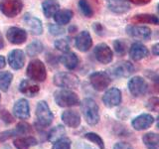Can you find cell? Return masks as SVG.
<instances>
[{"label":"cell","instance_id":"cell-1","mask_svg":"<svg viewBox=\"0 0 159 149\" xmlns=\"http://www.w3.org/2000/svg\"><path fill=\"white\" fill-rule=\"evenodd\" d=\"M83 115L89 125H97L99 121V108L93 98H84L81 103Z\"/></svg>","mask_w":159,"mask_h":149},{"label":"cell","instance_id":"cell-2","mask_svg":"<svg viewBox=\"0 0 159 149\" xmlns=\"http://www.w3.org/2000/svg\"><path fill=\"white\" fill-rule=\"evenodd\" d=\"M54 99L59 106L61 107H71L80 104V98L77 93L70 89H58L54 93Z\"/></svg>","mask_w":159,"mask_h":149},{"label":"cell","instance_id":"cell-3","mask_svg":"<svg viewBox=\"0 0 159 149\" xmlns=\"http://www.w3.org/2000/svg\"><path fill=\"white\" fill-rule=\"evenodd\" d=\"M26 74L29 79L34 82H44L47 79V71L45 64L39 59L32 60L29 63Z\"/></svg>","mask_w":159,"mask_h":149},{"label":"cell","instance_id":"cell-4","mask_svg":"<svg viewBox=\"0 0 159 149\" xmlns=\"http://www.w3.org/2000/svg\"><path fill=\"white\" fill-rule=\"evenodd\" d=\"M36 119L37 124L41 127H48L52 124L54 114L46 102L41 101L38 102L36 107Z\"/></svg>","mask_w":159,"mask_h":149},{"label":"cell","instance_id":"cell-5","mask_svg":"<svg viewBox=\"0 0 159 149\" xmlns=\"http://www.w3.org/2000/svg\"><path fill=\"white\" fill-rule=\"evenodd\" d=\"M53 82L57 87L67 89L77 88L80 84V79L76 74L67 72H61L56 74L54 76Z\"/></svg>","mask_w":159,"mask_h":149},{"label":"cell","instance_id":"cell-6","mask_svg":"<svg viewBox=\"0 0 159 149\" xmlns=\"http://www.w3.org/2000/svg\"><path fill=\"white\" fill-rule=\"evenodd\" d=\"M89 83L92 87L98 92H102L107 89L111 83V79L109 74L106 72L99 71L91 74L89 76Z\"/></svg>","mask_w":159,"mask_h":149},{"label":"cell","instance_id":"cell-7","mask_svg":"<svg viewBox=\"0 0 159 149\" xmlns=\"http://www.w3.org/2000/svg\"><path fill=\"white\" fill-rule=\"evenodd\" d=\"M127 88L134 97H140L144 96L148 91L147 82L140 76H135L129 79Z\"/></svg>","mask_w":159,"mask_h":149},{"label":"cell","instance_id":"cell-8","mask_svg":"<svg viewBox=\"0 0 159 149\" xmlns=\"http://www.w3.org/2000/svg\"><path fill=\"white\" fill-rule=\"evenodd\" d=\"M23 9L22 0H3L0 2V11L8 18L16 17Z\"/></svg>","mask_w":159,"mask_h":149},{"label":"cell","instance_id":"cell-9","mask_svg":"<svg viewBox=\"0 0 159 149\" xmlns=\"http://www.w3.org/2000/svg\"><path fill=\"white\" fill-rule=\"evenodd\" d=\"M93 55L96 57L97 61L103 65H107L109 63H111L113 59V53L111 51V49L106 43H101L97 45L93 50Z\"/></svg>","mask_w":159,"mask_h":149},{"label":"cell","instance_id":"cell-10","mask_svg":"<svg viewBox=\"0 0 159 149\" xmlns=\"http://www.w3.org/2000/svg\"><path fill=\"white\" fill-rule=\"evenodd\" d=\"M134 72L133 65L128 61L118 62L111 68V74L116 78H127Z\"/></svg>","mask_w":159,"mask_h":149},{"label":"cell","instance_id":"cell-11","mask_svg":"<svg viewBox=\"0 0 159 149\" xmlns=\"http://www.w3.org/2000/svg\"><path fill=\"white\" fill-rule=\"evenodd\" d=\"M121 92L116 88H111L104 93L102 97V102L107 107L112 108L119 106L121 102Z\"/></svg>","mask_w":159,"mask_h":149},{"label":"cell","instance_id":"cell-12","mask_svg":"<svg viewBox=\"0 0 159 149\" xmlns=\"http://www.w3.org/2000/svg\"><path fill=\"white\" fill-rule=\"evenodd\" d=\"M28 34L26 30L19 27H10L6 32V38L13 45H21L26 42Z\"/></svg>","mask_w":159,"mask_h":149},{"label":"cell","instance_id":"cell-13","mask_svg":"<svg viewBox=\"0 0 159 149\" xmlns=\"http://www.w3.org/2000/svg\"><path fill=\"white\" fill-rule=\"evenodd\" d=\"M154 122V117L149 113H141L131 120V126L137 131L146 130Z\"/></svg>","mask_w":159,"mask_h":149},{"label":"cell","instance_id":"cell-14","mask_svg":"<svg viewBox=\"0 0 159 149\" xmlns=\"http://www.w3.org/2000/svg\"><path fill=\"white\" fill-rule=\"evenodd\" d=\"M75 45L79 51L83 53L88 52L93 46V38L91 34L88 31H82L80 32L76 39H75Z\"/></svg>","mask_w":159,"mask_h":149},{"label":"cell","instance_id":"cell-15","mask_svg":"<svg viewBox=\"0 0 159 149\" xmlns=\"http://www.w3.org/2000/svg\"><path fill=\"white\" fill-rule=\"evenodd\" d=\"M126 33L132 38L147 40L151 37V29L146 26H136V25H129L126 27Z\"/></svg>","mask_w":159,"mask_h":149},{"label":"cell","instance_id":"cell-16","mask_svg":"<svg viewBox=\"0 0 159 149\" xmlns=\"http://www.w3.org/2000/svg\"><path fill=\"white\" fill-rule=\"evenodd\" d=\"M25 54L22 50L15 49L8 54V64L13 70H20L25 65Z\"/></svg>","mask_w":159,"mask_h":149},{"label":"cell","instance_id":"cell-17","mask_svg":"<svg viewBox=\"0 0 159 149\" xmlns=\"http://www.w3.org/2000/svg\"><path fill=\"white\" fill-rule=\"evenodd\" d=\"M30 131H31V128H30L29 124L21 122L16 126V128L11 129V130H6V131L0 132V142L6 141L10 138H13L14 136L21 135V134H26Z\"/></svg>","mask_w":159,"mask_h":149},{"label":"cell","instance_id":"cell-18","mask_svg":"<svg viewBox=\"0 0 159 149\" xmlns=\"http://www.w3.org/2000/svg\"><path fill=\"white\" fill-rule=\"evenodd\" d=\"M13 114L17 118L22 119V120H25V119H28L30 117V106L29 102L26 99L21 98L15 102L13 106Z\"/></svg>","mask_w":159,"mask_h":149},{"label":"cell","instance_id":"cell-19","mask_svg":"<svg viewBox=\"0 0 159 149\" xmlns=\"http://www.w3.org/2000/svg\"><path fill=\"white\" fill-rule=\"evenodd\" d=\"M148 55H149V50L146 48V46H144L143 44L139 42L133 43L130 49H129V56L135 62L146 58Z\"/></svg>","mask_w":159,"mask_h":149},{"label":"cell","instance_id":"cell-20","mask_svg":"<svg viewBox=\"0 0 159 149\" xmlns=\"http://www.w3.org/2000/svg\"><path fill=\"white\" fill-rule=\"evenodd\" d=\"M19 91L25 96L33 97L40 92V87L32 79H23L19 84Z\"/></svg>","mask_w":159,"mask_h":149},{"label":"cell","instance_id":"cell-21","mask_svg":"<svg viewBox=\"0 0 159 149\" xmlns=\"http://www.w3.org/2000/svg\"><path fill=\"white\" fill-rule=\"evenodd\" d=\"M62 120L67 126L71 128H77L81 124V116H80L79 112H77L76 111L69 109V111L63 112Z\"/></svg>","mask_w":159,"mask_h":149},{"label":"cell","instance_id":"cell-22","mask_svg":"<svg viewBox=\"0 0 159 149\" xmlns=\"http://www.w3.org/2000/svg\"><path fill=\"white\" fill-rule=\"evenodd\" d=\"M107 6L116 14H124L130 10V4L127 0H107Z\"/></svg>","mask_w":159,"mask_h":149},{"label":"cell","instance_id":"cell-23","mask_svg":"<svg viewBox=\"0 0 159 149\" xmlns=\"http://www.w3.org/2000/svg\"><path fill=\"white\" fill-rule=\"evenodd\" d=\"M25 21V24H26V26L28 27L29 31L31 32L33 35H42L43 33V25H42V22L41 20L39 18H36V17H32V16H28L26 15V17L24 19Z\"/></svg>","mask_w":159,"mask_h":149},{"label":"cell","instance_id":"cell-24","mask_svg":"<svg viewBox=\"0 0 159 149\" xmlns=\"http://www.w3.org/2000/svg\"><path fill=\"white\" fill-rule=\"evenodd\" d=\"M60 62H61L68 70H75L79 65V57L74 52H67L64 53L63 56L60 57Z\"/></svg>","mask_w":159,"mask_h":149},{"label":"cell","instance_id":"cell-25","mask_svg":"<svg viewBox=\"0 0 159 149\" xmlns=\"http://www.w3.org/2000/svg\"><path fill=\"white\" fill-rule=\"evenodd\" d=\"M42 9L45 16L51 18L60 10V3L58 0H44L42 2Z\"/></svg>","mask_w":159,"mask_h":149},{"label":"cell","instance_id":"cell-26","mask_svg":"<svg viewBox=\"0 0 159 149\" xmlns=\"http://www.w3.org/2000/svg\"><path fill=\"white\" fill-rule=\"evenodd\" d=\"M130 21L133 24H159V18L153 14H137L134 15Z\"/></svg>","mask_w":159,"mask_h":149},{"label":"cell","instance_id":"cell-27","mask_svg":"<svg viewBox=\"0 0 159 149\" xmlns=\"http://www.w3.org/2000/svg\"><path fill=\"white\" fill-rule=\"evenodd\" d=\"M142 142L146 149H159V134L155 132H147L143 134Z\"/></svg>","mask_w":159,"mask_h":149},{"label":"cell","instance_id":"cell-28","mask_svg":"<svg viewBox=\"0 0 159 149\" xmlns=\"http://www.w3.org/2000/svg\"><path fill=\"white\" fill-rule=\"evenodd\" d=\"M73 16H74V13L72 10L63 9V10H59V11L54 15V20L57 24L63 26V25L70 23Z\"/></svg>","mask_w":159,"mask_h":149},{"label":"cell","instance_id":"cell-29","mask_svg":"<svg viewBox=\"0 0 159 149\" xmlns=\"http://www.w3.org/2000/svg\"><path fill=\"white\" fill-rule=\"evenodd\" d=\"M13 143L17 149H29L31 146L37 145L38 141L36 138H34L32 136H28V137L16 138L13 141Z\"/></svg>","mask_w":159,"mask_h":149},{"label":"cell","instance_id":"cell-30","mask_svg":"<svg viewBox=\"0 0 159 149\" xmlns=\"http://www.w3.org/2000/svg\"><path fill=\"white\" fill-rule=\"evenodd\" d=\"M43 51H44V45L39 40H35L32 43H30L26 48V52L29 57L37 56V55L41 54Z\"/></svg>","mask_w":159,"mask_h":149},{"label":"cell","instance_id":"cell-31","mask_svg":"<svg viewBox=\"0 0 159 149\" xmlns=\"http://www.w3.org/2000/svg\"><path fill=\"white\" fill-rule=\"evenodd\" d=\"M13 81V74L10 72H0V89L6 93Z\"/></svg>","mask_w":159,"mask_h":149},{"label":"cell","instance_id":"cell-32","mask_svg":"<svg viewBox=\"0 0 159 149\" xmlns=\"http://www.w3.org/2000/svg\"><path fill=\"white\" fill-rule=\"evenodd\" d=\"M66 134V130L63 125H58L56 127H54L51 131H50L49 135H48V140L51 142H55L64 137V135Z\"/></svg>","mask_w":159,"mask_h":149},{"label":"cell","instance_id":"cell-33","mask_svg":"<svg viewBox=\"0 0 159 149\" xmlns=\"http://www.w3.org/2000/svg\"><path fill=\"white\" fill-rule=\"evenodd\" d=\"M79 8L81 10V12L83 13L84 16H86L88 18H91L93 16V9L92 7L91 3L88 0H80L79 1Z\"/></svg>","mask_w":159,"mask_h":149},{"label":"cell","instance_id":"cell-34","mask_svg":"<svg viewBox=\"0 0 159 149\" xmlns=\"http://www.w3.org/2000/svg\"><path fill=\"white\" fill-rule=\"evenodd\" d=\"M84 137L88 139L89 141H91L96 144V145H98L99 149H104V142L102 140V138L99 136L98 134L94 133V132H88L84 134Z\"/></svg>","mask_w":159,"mask_h":149},{"label":"cell","instance_id":"cell-35","mask_svg":"<svg viewBox=\"0 0 159 149\" xmlns=\"http://www.w3.org/2000/svg\"><path fill=\"white\" fill-rule=\"evenodd\" d=\"M113 48H114V51L117 55L119 56H124L126 53V43L123 41V40H116L113 42Z\"/></svg>","mask_w":159,"mask_h":149},{"label":"cell","instance_id":"cell-36","mask_svg":"<svg viewBox=\"0 0 159 149\" xmlns=\"http://www.w3.org/2000/svg\"><path fill=\"white\" fill-rule=\"evenodd\" d=\"M52 149H71V140L67 137H62L54 142Z\"/></svg>","mask_w":159,"mask_h":149},{"label":"cell","instance_id":"cell-37","mask_svg":"<svg viewBox=\"0 0 159 149\" xmlns=\"http://www.w3.org/2000/svg\"><path fill=\"white\" fill-rule=\"evenodd\" d=\"M55 48L63 53H67L70 51V42L67 39H58L54 43Z\"/></svg>","mask_w":159,"mask_h":149},{"label":"cell","instance_id":"cell-38","mask_svg":"<svg viewBox=\"0 0 159 149\" xmlns=\"http://www.w3.org/2000/svg\"><path fill=\"white\" fill-rule=\"evenodd\" d=\"M48 30L50 34L54 35V36H60V35H63L65 33V29L59 24H49Z\"/></svg>","mask_w":159,"mask_h":149},{"label":"cell","instance_id":"cell-39","mask_svg":"<svg viewBox=\"0 0 159 149\" xmlns=\"http://www.w3.org/2000/svg\"><path fill=\"white\" fill-rule=\"evenodd\" d=\"M146 106L149 111H159V97H153L151 98L148 99V102L146 103Z\"/></svg>","mask_w":159,"mask_h":149},{"label":"cell","instance_id":"cell-40","mask_svg":"<svg viewBox=\"0 0 159 149\" xmlns=\"http://www.w3.org/2000/svg\"><path fill=\"white\" fill-rule=\"evenodd\" d=\"M0 118L6 123H12L14 121L11 113H9L6 109H2V111H0Z\"/></svg>","mask_w":159,"mask_h":149},{"label":"cell","instance_id":"cell-41","mask_svg":"<svg viewBox=\"0 0 159 149\" xmlns=\"http://www.w3.org/2000/svg\"><path fill=\"white\" fill-rule=\"evenodd\" d=\"M113 149H133L130 144L126 142H117L114 144Z\"/></svg>","mask_w":159,"mask_h":149},{"label":"cell","instance_id":"cell-42","mask_svg":"<svg viewBox=\"0 0 159 149\" xmlns=\"http://www.w3.org/2000/svg\"><path fill=\"white\" fill-rule=\"evenodd\" d=\"M93 29L94 30V32H96L98 35H101V36L103 35V27L102 26L101 23H94L93 25Z\"/></svg>","mask_w":159,"mask_h":149},{"label":"cell","instance_id":"cell-43","mask_svg":"<svg viewBox=\"0 0 159 149\" xmlns=\"http://www.w3.org/2000/svg\"><path fill=\"white\" fill-rule=\"evenodd\" d=\"M129 1L136 5H145L150 2V0H129Z\"/></svg>","mask_w":159,"mask_h":149},{"label":"cell","instance_id":"cell-44","mask_svg":"<svg viewBox=\"0 0 159 149\" xmlns=\"http://www.w3.org/2000/svg\"><path fill=\"white\" fill-rule=\"evenodd\" d=\"M152 53L154 55H156V56H159V43L153 45V47H152Z\"/></svg>","mask_w":159,"mask_h":149},{"label":"cell","instance_id":"cell-45","mask_svg":"<svg viewBox=\"0 0 159 149\" xmlns=\"http://www.w3.org/2000/svg\"><path fill=\"white\" fill-rule=\"evenodd\" d=\"M5 66H6V60H5V58L3 56L0 55V70L3 69Z\"/></svg>","mask_w":159,"mask_h":149},{"label":"cell","instance_id":"cell-46","mask_svg":"<svg viewBox=\"0 0 159 149\" xmlns=\"http://www.w3.org/2000/svg\"><path fill=\"white\" fill-rule=\"evenodd\" d=\"M4 48V38L2 36L1 32H0V50H2Z\"/></svg>","mask_w":159,"mask_h":149},{"label":"cell","instance_id":"cell-47","mask_svg":"<svg viewBox=\"0 0 159 149\" xmlns=\"http://www.w3.org/2000/svg\"><path fill=\"white\" fill-rule=\"evenodd\" d=\"M76 29H77V27H71V28H69V32L73 33V32H74V30H76Z\"/></svg>","mask_w":159,"mask_h":149},{"label":"cell","instance_id":"cell-48","mask_svg":"<svg viewBox=\"0 0 159 149\" xmlns=\"http://www.w3.org/2000/svg\"><path fill=\"white\" fill-rule=\"evenodd\" d=\"M156 125H157V128H159V114H158V116H157V123H156Z\"/></svg>","mask_w":159,"mask_h":149},{"label":"cell","instance_id":"cell-49","mask_svg":"<svg viewBox=\"0 0 159 149\" xmlns=\"http://www.w3.org/2000/svg\"><path fill=\"white\" fill-rule=\"evenodd\" d=\"M157 11H158V14H159V3H158V5H157Z\"/></svg>","mask_w":159,"mask_h":149},{"label":"cell","instance_id":"cell-50","mask_svg":"<svg viewBox=\"0 0 159 149\" xmlns=\"http://www.w3.org/2000/svg\"><path fill=\"white\" fill-rule=\"evenodd\" d=\"M0 102H1V94H0Z\"/></svg>","mask_w":159,"mask_h":149}]
</instances>
